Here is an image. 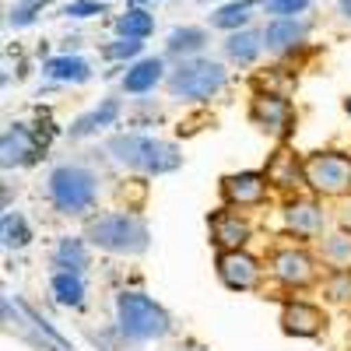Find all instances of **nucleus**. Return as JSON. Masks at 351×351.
I'll return each mask as SVG.
<instances>
[{
	"label": "nucleus",
	"mask_w": 351,
	"mask_h": 351,
	"mask_svg": "<svg viewBox=\"0 0 351 351\" xmlns=\"http://www.w3.org/2000/svg\"><path fill=\"white\" fill-rule=\"evenodd\" d=\"M106 152L112 162H120L130 172L141 176H169L183 165L180 144L152 137V134H112L106 141Z\"/></svg>",
	"instance_id": "f257e3e1"
},
{
	"label": "nucleus",
	"mask_w": 351,
	"mask_h": 351,
	"mask_svg": "<svg viewBox=\"0 0 351 351\" xmlns=\"http://www.w3.org/2000/svg\"><path fill=\"white\" fill-rule=\"evenodd\" d=\"M84 239L112 256H141L152 246V228L134 211H109L84 221Z\"/></svg>",
	"instance_id": "f03ea898"
},
{
	"label": "nucleus",
	"mask_w": 351,
	"mask_h": 351,
	"mask_svg": "<svg viewBox=\"0 0 351 351\" xmlns=\"http://www.w3.org/2000/svg\"><path fill=\"white\" fill-rule=\"evenodd\" d=\"M46 197L56 215L84 218L99 200V176L84 162H60V165H53L49 180H46Z\"/></svg>",
	"instance_id": "7ed1b4c3"
},
{
	"label": "nucleus",
	"mask_w": 351,
	"mask_h": 351,
	"mask_svg": "<svg viewBox=\"0 0 351 351\" xmlns=\"http://www.w3.org/2000/svg\"><path fill=\"white\" fill-rule=\"evenodd\" d=\"M172 316L144 291H120L116 295V334L130 344H152L169 337Z\"/></svg>",
	"instance_id": "20e7f679"
},
{
	"label": "nucleus",
	"mask_w": 351,
	"mask_h": 351,
	"mask_svg": "<svg viewBox=\"0 0 351 351\" xmlns=\"http://www.w3.org/2000/svg\"><path fill=\"white\" fill-rule=\"evenodd\" d=\"M228 81V71L221 60L211 56H193V60H180L169 77H165V92L180 102H208L215 99Z\"/></svg>",
	"instance_id": "39448f33"
},
{
	"label": "nucleus",
	"mask_w": 351,
	"mask_h": 351,
	"mask_svg": "<svg viewBox=\"0 0 351 351\" xmlns=\"http://www.w3.org/2000/svg\"><path fill=\"white\" fill-rule=\"evenodd\" d=\"M306 186L313 197H337L351 193V155L344 152H313L306 155Z\"/></svg>",
	"instance_id": "423d86ee"
},
{
	"label": "nucleus",
	"mask_w": 351,
	"mask_h": 351,
	"mask_svg": "<svg viewBox=\"0 0 351 351\" xmlns=\"http://www.w3.org/2000/svg\"><path fill=\"white\" fill-rule=\"evenodd\" d=\"M271 278L291 291L299 288H309L316 285L319 278V267H316V256L306 250V246H281L271 253Z\"/></svg>",
	"instance_id": "0eeeda50"
},
{
	"label": "nucleus",
	"mask_w": 351,
	"mask_h": 351,
	"mask_svg": "<svg viewBox=\"0 0 351 351\" xmlns=\"http://www.w3.org/2000/svg\"><path fill=\"white\" fill-rule=\"evenodd\" d=\"M271 193V183H267V176L263 172H232L221 180V200H225V208L232 211H243V208H260L263 200H267Z\"/></svg>",
	"instance_id": "6e6552de"
},
{
	"label": "nucleus",
	"mask_w": 351,
	"mask_h": 351,
	"mask_svg": "<svg viewBox=\"0 0 351 351\" xmlns=\"http://www.w3.org/2000/svg\"><path fill=\"white\" fill-rule=\"evenodd\" d=\"M215 267H218V278L225 288L232 291H253L260 288L263 281V267H260V260L250 256L246 250H228V253H218L215 256Z\"/></svg>",
	"instance_id": "1a4fd4ad"
},
{
	"label": "nucleus",
	"mask_w": 351,
	"mask_h": 351,
	"mask_svg": "<svg viewBox=\"0 0 351 351\" xmlns=\"http://www.w3.org/2000/svg\"><path fill=\"white\" fill-rule=\"evenodd\" d=\"M250 123L267 137H285L291 130V102L274 92H260L250 102Z\"/></svg>",
	"instance_id": "9d476101"
},
{
	"label": "nucleus",
	"mask_w": 351,
	"mask_h": 351,
	"mask_svg": "<svg viewBox=\"0 0 351 351\" xmlns=\"http://www.w3.org/2000/svg\"><path fill=\"white\" fill-rule=\"evenodd\" d=\"M281 215H285V228L295 232L299 239H316L327 228V211L319 208L316 197H288Z\"/></svg>",
	"instance_id": "9b49d317"
},
{
	"label": "nucleus",
	"mask_w": 351,
	"mask_h": 351,
	"mask_svg": "<svg viewBox=\"0 0 351 351\" xmlns=\"http://www.w3.org/2000/svg\"><path fill=\"white\" fill-rule=\"evenodd\" d=\"M281 330L288 337H319L327 330V313L313 302L291 299L281 306Z\"/></svg>",
	"instance_id": "f8f14e48"
},
{
	"label": "nucleus",
	"mask_w": 351,
	"mask_h": 351,
	"mask_svg": "<svg viewBox=\"0 0 351 351\" xmlns=\"http://www.w3.org/2000/svg\"><path fill=\"white\" fill-rule=\"evenodd\" d=\"M39 158V141L25 123H8V130L0 134V165L4 169H21L32 165Z\"/></svg>",
	"instance_id": "ddd939ff"
},
{
	"label": "nucleus",
	"mask_w": 351,
	"mask_h": 351,
	"mask_svg": "<svg viewBox=\"0 0 351 351\" xmlns=\"http://www.w3.org/2000/svg\"><path fill=\"white\" fill-rule=\"evenodd\" d=\"M263 176H267L271 190L291 193V190L306 186V158H299L291 148H278V152L267 158V165H263Z\"/></svg>",
	"instance_id": "4468645a"
},
{
	"label": "nucleus",
	"mask_w": 351,
	"mask_h": 351,
	"mask_svg": "<svg viewBox=\"0 0 351 351\" xmlns=\"http://www.w3.org/2000/svg\"><path fill=\"white\" fill-rule=\"evenodd\" d=\"M211 243L218 246V253H228V250H243L253 236V228L250 221L239 215V211H232V208H221L211 215Z\"/></svg>",
	"instance_id": "2eb2a0df"
},
{
	"label": "nucleus",
	"mask_w": 351,
	"mask_h": 351,
	"mask_svg": "<svg viewBox=\"0 0 351 351\" xmlns=\"http://www.w3.org/2000/svg\"><path fill=\"white\" fill-rule=\"evenodd\" d=\"M313 21L309 18H271L267 28H263V46L271 53H285V49H295L299 43H306Z\"/></svg>",
	"instance_id": "dca6fc26"
},
{
	"label": "nucleus",
	"mask_w": 351,
	"mask_h": 351,
	"mask_svg": "<svg viewBox=\"0 0 351 351\" xmlns=\"http://www.w3.org/2000/svg\"><path fill=\"white\" fill-rule=\"evenodd\" d=\"M165 60L162 56H141V60H134L123 74V92L127 95H148L155 92V88L165 81Z\"/></svg>",
	"instance_id": "f3484780"
},
{
	"label": "nucleus",
	"mask_w": 351,
	"mask_h": 351,
	"mask_svg": "<svg viewBox=\"0 0 351 351\" xmlns=\"http://www.w3.org/2000/svg\"><path fill=\"white\" fill-rule=\"evenodd\" d=\"M120 99H102L95 109H88V112H81L77 120L67 127V134H71V141H81V137H92V134H99V130H106V127H112L116 120H120Z\"/></svg>",
	"instance_id": "a211bd4d"
},
{
	"label": "nucleus",
	"mask_w": 351,
	"mask_h": 351,
	"mask_svg": "<svg viewBox=\"0 0 351 351\" xmlns=\"http://www.w3.org/2000/svg\"><path fill=\"white\" fill-rule=\"evenodd\" d=\"M49 263H53L56 271L84 274V271H88V263H92V243L81 239V236H64V239H56Z\"/></svg>",
	"instance_id": "6ab92c4d"
},
{
	"label": "nucleus",
	"mask_w": 351,
	"mask_h": 351,
	"mask_svg": "<svg viewBox=\"0 0 351 351\" xmlns=\"http://www.w3.org/2000/svg\"><path fill=\"white\" fill-rule=\"evenodd\" d=\"M211 43L208 28L200 25H183V28H172L169 39H165V53L176 56V60H193V56L204 53V46Z\"/></svg>",
	"instance_id": "aec40b11"
},
{
	"label": "nucleus",
	"mask_w": 351,
	"mask_h": 351,
	"mask_svg": "<svg viewBox=\"0 0 351 351\" xmlns=\"http://www.w3.org/2000/svg\"><path fill=\"white\" fill-rule=\"evenodd\" d=\"M221 46H225L228 60L239 64V67L256 64L260 53L267 49V46H263V32H256V28H239V32H228V39H225Z\"/></svg>",
	"instance_id": "412c9836"
},
{
	"label": "nucleus",
	"mask_w": 351,
	"mask_h": 351,
	"mask_svg": "<svg viewBox=\"0 0 351 351\" xmlns=\"http://www.w3.org/2000/svg\"><path fill=\"white\" fill-rule=\"evenodd\" d=\"M319 263L330 267V274H351V232L337 228L319 243Z\"/></svg>",
	"instance_id": "4be33fe9"
},
{
	"label": "nucleus",
	"mask_w": 351,
	"mask_h": 351,
	"mask_svg": "<svg viewBox=\"0 0 351 351\" xmlns=\"http://www.w3.org/2000/svg\"><path fill=\"white\" fill-rule=\"evenodd\" d=\"M43 71H46V77L60 81V84H84L88 77H92V64H88L84 56H71V53L46 60Z\"/></svg>",
	"instance_id": "5701e85b"
},
{
	"label": "nucleus",
	"mask_w": 351,
	"mask_h": 351,
	"mask_svg": "<svg viewBox=\"0 0 351 351\" xmlns=\"http://www.w3.org/2000/svg\"><path fill=\"white\" fill-rule=\"evenodd\" d=\"M49 288H53V299L60 302V306H67V309H74V306H81V302H84V278H81V274H71V271H53Z\"/></svg>",
	"instance_id": "b1692460"
},
{
	"label": "nucleus",
	"mask_w": 351,
	"mask_h": 351,
	"mask_svg": "<svg viewBox=\"0 0 351 351\" xmlns=\"http://www.w3.org/2000/svg\"><path fill=\"white\" fill-rule=\"evenodd\" d=\"M256 4H263V0H232V4H225V8H218L211 14V25L225 28V32H239V28H246V21L256 11Z\"/></svg>",
	"instance_id": "393cba45"
},
{
	"label": "nucleus",
	"mask_w": 351,
	"mask_h": 351,
	"mask_svg": "<svg viewBox=\"0 0 351 351\" xmlns=\"http://www.w3.org/2000/svg\"><path fill=\"white\" fill-rule=\"evenodd\" d=\"M116 32H120V39H148L155 32V18L144 11V8H127L120 18H116Z\"/></svg>",
	"instance_id": "a878e982"
},
{
	"label": "nucleus",
	"mask_w": 351,
	"mask_h": 351,
	"mask_svg": "<svg viewBox=\"0 0 351 351\" xmlns=\"http://www.w3.org/2000/svg\"><path fill=\"white\" fill-rule=\"evenodd\" d=\"M0 239H4V250H25L32 243V228L18 211H4L0 218Z\"/></svg>",
	"instance_id": "bb28decb"
},
{
	"label": "nucleus",
	"mask_w": 351,
	"mask_h": 351,
	"mask_svg": "<svg viewBox=\"0 0 351 351\" xmlns=\"http://www.w3.org/2000/svg\"><path fill=\"white\" fill-rule=\"evenodd\" d=\"M141 49H144V43H141V39H116V43L102 46V56H106V60L123 64V60H137Z\"/></svg>",
	"instance_id": "cd10ccee"
},
{
	"label": "nucleus",
	"mask_w": 351,
	"mask_h": 351,
	"mask_svg": "<svg viewBox=\"0 0 351 351\" xmlns=\"http://www.w3.org/2000/svg\"><path fill=\"white\" fill-rule=\"evenodd\" d=\"M43 8H46V0H21V4H14V8L8 11V25H11V28L32 25L36 14H43Z\"/></svg>",
	"instance_id": "c85d7f7f"
},
{
	"label": "nucleus",
	"mask_w": 351,
	"mask_h": 351,
	"mask_svg": "<svg viewBox=\"0 0 351 351\" xmlns=\"http://www.w3.org/2000/svg\"><path fill=\"white\" fill-rule=\"evenodd\" d=\"M313 0H263V11L271 18H302Z\"/></svg>",
	"instance_id": "c756f323"
},
{
	"label": "nucleus",
	"mask_w": 351,
	"mask_h": 351,
	"mask_svg": "<svg viewBox=\"0 0 351 351\" xmlns=\"http://www.w3.org/2000/svg\"><path fill=\"white\" fill-rule=\"evenodd\" d=\"M324 291H327V299L337 302V306L351 302V274H330L324 281Z\"/></svg>",
	"instance_id": "7c9ffc66"
},
{
	"label": "nucleus",
	"mask_w": 351,
	"mask_h": 351,
	"mask_svg": "<svg viewBox=\"0 0 351 351\" xmlns=\"http://www.w3.org/2000/svg\"><path fill=\"white\" fill-rule=\"evenodd\" d=\"M109 8L102 4V0H71V4L64 8L67 18H92V14H106Z\"/></svg>",
	"instance_id": "2f4dec72"
},
{
	"label": "nucleus",
	"mask_w": 351,
	"mask_h": 351,
	"mask_svg": "<svg viewBox=\"0 0 351 351\" xmlns=\"http://www.w3.org/2000/svg\"><path fill=\"white\" fill-rule=\"evenodd\" d=\"M337 221H341V228L351 232V200H348V197L337 204Z\"/></svg>",
	"instance_id": "473e14b6"
},
{
	"label": "nucleus",
	"mask_w": 351,
	"mask_h": 351,
	"mask_svg": "<svg viewBox=\"0 0 351 351\" xmlns=\"http://www.w3.org/2000/svg\"><path fill=\"white\" fill-rule=\"evenodd\" d=\"M337 11H341V14L351 21V0H337Z\"/></svg>",
	"instance_id": "72a5a7b5"
},
{
	"label": "nucleus",
	"mask_w": 351,
	"mask_h": 351,
	"mask_svg": "<svg viewBox=\"0 0 351 351\" xmlns=\"http://www.w3.org/2000/svg\"><path fill=\"white\" fill-rule=\"evenodd\" d=\"M344 112H348V116H351V95H348V99H344Z\"/></svg>",
	"instance_id": "f704fd0d"
},
{
	"label": "nucleus",
	"mask_w": 351,
	"mask_h": 351,
	"mask_svg": "<svg viewBox=\"0 0 351 351\" xmlns=\"http://www.w3.org/2000/svg\"><path fill=\"white\" fill-rule=\"evenodd\" d=\"M130 4H134V8H141V4H144V0H130Z\"/></svg>",
	"instance_id": "c9c22d12"
},
{
	"label": "nucleus",
	"mask_w": 351,
	"mask_h": 351,
	"mask_svg": "<svg viewBox=\"0 0 351 351\" xmlns=\"http://www.w3.org/2000/svg\"><path fill=\"white\" fill-rule=\"evenodd\" d=\"M180 351H197V348H180Z\"/></svg>",
	"instance_id": "e433bc0d"
}]
</instances>
